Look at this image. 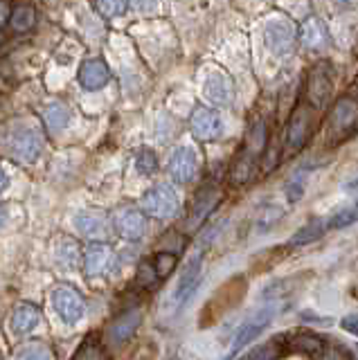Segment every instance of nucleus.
<instances>
[{
	"instance_id": "nucleus-1",
	"label": "nucleus",
	"mask_w": 358,
	"mask_h": 360,
	"mask_svg": "<svg viewBox=\"0 0 358 360\" xmlns=\"http://www.w3.org/2000/svg\"><path fill=\"white\" fill-rule=\"evenodd\" d=\"M0 149L16 162L34 165L41 155L43 140L41 135L30 127H14L7 131H0Z\"/></svg>"
},
{
	"instance_id": "nucleus-2",
	"label": "nucleus",
	"mask_w": 358,
	"mask_h": 360,
	"mask_svg": "<svg viewBox=\"0 0 358 360\" xmlns=\"http://www.w3.org/2000/svg\"><path fill=\"white\" fill-rule=\"evenodd\" d=\"M264 41L268 45V50H271L275 56L286 59V56H290L295 52L298 30L286 16H277V18H271L264 25Z\"/></svg>"
},
{
	"instance_id": "nucleus-3",
	"label": "nucleus",
	"mask_w": 358,
	"mask_h": 360,
	"mask_svg": "<svg viewBox=\"0 0 358 360\" xmlns=\"http://www.w3.org/2000/svg\"><path fill=\"white\" fill-rule=\"evenodd\" d=\"M142 212L149 214L151 219H174L181 210V200L172 185H155L149 191H144L140 200Z\"/></svg>"
},
{
	"instance_id": "nucleus-4",
	"label": "nucleus",
	"mask_w": 358,
	"mask_h": 360,
	"mask_svg": "<svg viewBox=\"0 0 358 360\" xmlns=\"http://www.w3.org/2000/svg\"><path fill=\"white\" fill-rule=\"evenodd\" d=\"M331 88H333V77H331L329 65L320 63L316 68H311L307 84H305V104H309L313 110H320L327 104Z\"/></svg>"
},
{
	"instance_id": "nucleus-5",
	"label": "nucleus",
	"mask_w": 358,
	"mask_h": 360,
	"mask_svg": "<svg viewBox=\"0 0 358 360\" xmlns=\"http://www.w3.org/2000/svg\"><path fill=\"white\" fill-rule=\"evenodd\" d=\"M277 313H279V304H268V307H264L262 311H257V313L252 315V318L245 320V322L239 326L237 335H234L230 352H232V354H239L243 347H248L257 335H262V331L266 329L268 324L273 322V318H275Z\"/></svg>"
},
{
	"instance_id": "nucleus-6",
	"label": "nucleus",
	"mask_w": 358,
	"mask_h": 360,
	"mask_svg": "<svg viewBox=\"0 0 358 360\" xmlns=\"http://www.w3.org/2000/svg\"><path fill=\"white\" fill-rule=\"evenodd\" d=\"M200 277H203V250L192 255V259H189L185 270H183L181 279H178V284L174 288V295H172V302H174L176 309L185 307V304L192 300V295L200 284Z\"/></svg>"
},
{
	"instance_id": "nucleus-7",
	"label": "nucleus",
	"mask_w": 358,
	"mask_h": 360,
	"mask_svg": "<svg viewBox=\"0 0 358 360\" xmlns=\"http://www.w3.org/2000/svg\"><path fill=\"white\" fill-rule=\"evenodd\" d=\"M52 307L57 311L59 318L70 326L82 322V318L86 315L84 297L79 295V290H75L70 286H59L52 290Z\"/></svg>"
},
{
	"instance_id": "nucleus-8",
	"label": "nucleus",
	"mask_w": 358,
	"mask_h": 360,
	"mask_svg": "<svg viewBox=\"0 0 358 360\" xmlns=\"http://www.w3.org/2000/svg\"><path fill=\"white\" fill-rule=\"evenodd\" d=\"M313 124H316V110L302 101L288 122V131H286V149L288 151H298L307 144V140L313 133Z\"/></svg>"
},
{
	"instance_id": "nucleus-9",
	"label": "nucleus",
	"mask_w": 358,
	"mask_h": 360,
	"mask_svg": "<svg viewBox=\"0 0 358 360\" xmlns=\"http://www.w3.org/2000/svg\"><path fill=\"white\" fill-rule=\"evenodd\" d=\"M189 131L200 142H215L223 135V120L215 108L198 106L189 117Z\"/></svg>"
},
{
	"instance_id": "nucleus-10",
	"label": "nucleus",
	"mask_w": 358,
	"mask_h": 360,
	"mask_svg": "<svg viewBox=\"0 0 358 360\" xmlns=\"http://www.w3.org/2000/svg\"><path fill=\"white\" fill-rule=\"evenodd\" d=\"M113 225H115V232L122 236L124 241H142L144 234H147V217L136 210V207H122L115 212L113 217Z\"/></svg>"
},
{
	"instance_id": "nucleus-11",
	"label": "nucleus",
	"mask_w": 358,
	"mask_h": 360,
	"mask_svg": "<svg viewBox=\"0 0 358 360\" xmlns=\"http://www.w3.org/2000/svg\"><path fill=\"white\" fill-rule=\"evenodd\" d=\"M113 268H115V252L110 245H106L102 241H95L86 248V252H84L86 277H104Z\"/></svg>"
},
{
	"instance_id": "nucleus-12",
	"label": "nucleus",
	"mask_w": 358,
	"mask_h": 360,
	"mask_svg": "<svg viewBox=\"0 0 358 360\" xmlns=\"http://www.w3.org/2000/svg\"><path fill=\"white\" fill-rule=\"evenodd\" d=\"M170 176L178 185H189L198 176V155L192 146H178L170 158Z\"/></svg>"
},
{
	"instance_id": "nucleus-13",
	"label": "nucleus",
	"mask_w": 358,
	"mask_h": 360,
	"mask_svg": "<svg viewBox=\"0 0 358 360\" xmlns=\"http://www.w3.org/2000/svg\"><path fill=\"white\" fill-rule=\"evenodd\" d=\"M203 97L212 106L228 108L234 104V84L226 72H210L203 82Z\"/></svg>"
},
{
	"instance_id": "nucleus-14",
	"label": "nucleus",
	"mask_w": 358,
	"mask_h": 360,
	"mask_svg": "<svg viewBox=\"0 0 358 360\" xmlns=\"http://www.w3.org/2000/svg\"><path fill=\"white\" fill-rule=\"evenodd\" d=\"M298 41L305 45L307 50H324L327 45L331 43V37H329V30L327 25L318 18V16H309L302 20V25L298 30Z\"/></svg>"
},
{
	"instance_id": "nucleus-15",
	"label": "nucleus",
	"mask_w": 358,
	"mask_h": 360,
	"mask_svg": "<svg viewBox=\"0 0 358 360\" xmlns=\"http://www.w3.org/2000/svg\"><path fill=\"white\" fill-rule=\"evenodd\" d=\"M219 191L215 185H207L198 191V194L194 196V202H192V210H189V219H187V230H196L200 228V225L205 223V219L212 214V210L217 207L219 202Z\"/></svg>"
},
{
	"instance_id": "nucleus-16",
	"label": "nucleus",
	"mask_w": 358,
	"mask_h": 360,
	"mask_svg": "<svg viewBox=\"0 0 358 360\" xmlns=\"http://www.w3.org/2000/svg\"><path fill=\"white\" fill-rule=\"evenodd\" d=\"M75 230L79 232L86 239H104L108 232V221L104 212L95 210H82L75 214Z\"/></svg>"
},
{
	"instance_id": "nucleus-17",
	"label": "nucleus",
	"mask_w": 358,
	"mask_h": 360,
	"mask_svg": "<svg viewBox=\"0 0 358 360\" xmlns=\"http://www.w3.org/2000/svg\"><path fill=\"white\" fill-rule=\"evenodd\" d=\"M142 322V313L138 309H131L127 313H122L120 318H115L108 326V340L113 347H120L124 345L129 338L136 333V329Z\"/></svg>"
},
{
	"instance_id": "nucleus-18",
	"label": "nucleus",
	"mask_w": 358,
	"mask_h": 360,
	"mask_svg": "<svg viewBox=\"0 0 358 360\" xmlns=\"http://www.w3.org/2000/svg\"><path fill=\"white\" fill-rule=\"evenodd\" d=\"M79 84L86 90H99L110 82V70L102 59H88L79 68Z\"/></svg>"
},
{
	"instance_id": "nucleus-19",
	"label": "nucleus",
	"mask_w": 358,
	"mask_h": 360,
	"mask_svg": "<svg viewBox=\"0 0 358 360\" xmlns=\"http://www.w3.org/2000/svg\"><path fill=\"white\" fill-rule=\"evenodd\" d=\"M358 127V104L354 99H340L333 108L331 115V129L333 133H352Z\"/></svg>"
},
{
	"instance_id": "nucleus-20",
	"label": "nucleus",
	"mask_w": 358,
	"mask_h": 360,
	"mask_svg": "<svg viewBox=\"0 0 358 360\" xmlns=\"http://www.w3.org/2000/svg\"><path fill=\"white\" fill-rule=\"evenodd\" d=\"M39 320H41V311H39L37 304L23 302V304H18V307L14 309L12 320H9V326H12L14 335H25L32 329H37Z\"/></svg>"
},
{
	"instance_id": "nucleus-21",
	"label": "nucleus",
	"mask_w": 358,
	"mask_h": 360,
	"mask_svg": "<svg viewBox=\"0 0 358 360\" xmlns=\"http://www.w3.org/2000/svg\"><path fill=\"white\" fill-rule=\"evenodd\" d=\"M286 347H288L286 335H275V338H271V340L252 347L250 352H245L239 360H277V358H282Z\"/></svg>"
},
{
	"instance_id": "nucleus-22",
	"label": "nucleus",
	"mask_w": 358,
	"mask_h": 360,
	"mask_svg": "<svg viewBox=\"0 0 358 360\" xmlns=\"http://www.w3.org/2000/svg\"><path fill=\"white\" fill-rule=\"evenodd\" d=\"M327 342L329 340H324L322 335H316V333H298L293 338V342H290L288 347H293L295 352H302V354H307L311 356L313 360H322L324 352H327Z\"/></svg>"
},
{
	"instance_id": "nucleus-23",
	"label": "nucleus",
	"mask_w": 358,
	"mask_h": 360,
	"mask_svg": "<svg viewBox=\"0 0 358 360\" xmlns=\"http://www.w3.org/2000/svg\"><path fill=\"white\" fill-rule=\"evenodd\" d=\"M329 230V219H311L309 223H305L302 228L290 236V245H309L313 241H318L324 236V232Z\"/></svg>"
},
{
	"instance_id": "nucleus-24",
	"label": "nucleus",
	"mask_w": 358,
	"mask_h": 360,
	"mask_svg": "<svg viewBox=\"0 0 358 360\" xmlns=\"http://www.w3.org/2000/svg\"><path fill=\"white\" fill-rule=\"evenodd\" d=\"M43 122L50 131H61L70 124V108L63 101H52L43 110Z\"/></svg>"
},
{
	"instance_id": "nucleus-25",
	"label": "nucleus",
	"mask_w": 358,
	"mask_h": 360,
	"mask_svg": "<svg viewBox=\"0 0 358 360\" xmlns=\"http://www.w3.org/2000/svg\"><path fill=\"white\" fill-rule=\"evenodd\" d=\"M54 259L63 268H75L79 262V245L70 236H59L57 243H54Z\"/></svg>"
},
{
	"instance_id": "nucleus-26",
	"label": "nucleus",
	"mask_w": 358,
	"mask_h": 360,
	"mask_svg": "<svg viewBox=\"0 0 358 360\" xmlns=\"http://www.w3.org/2000/svg\"><path fill=\"white\" fill-rule=\"evenodd\" d=\"M9 25L14 32H30L37 25V9L32 5H16L9 14Z\"/></svg>"
},
{
	"instance_id": "nucleus-27",
	"label": "nucleus",
	"mask_w": 358,
	"mask_h": 360,
	"mask_svg": "<svg viewBox=\"0 0 358 360\" xmlns=\"http://www.w3.org/2000/svg\"><path fill=\"white\" fill-rule=\"evenodd\" d=\"M305 189H307V169H298V172L286 180L284 196L290 205H295V202L305 196Z\"/></svg>"
},
{
	"instance_id": "nucleus-28",
	"label": "nucleus",
	"mask_w": 358,
	"mask_h": 360,
	"mask_svg": "<svg viewBox=\"0 0 358 360\" xmlns=\"http://www.w3.org/2000/svg\"><path fill=\"white\" fill-rule=\"evenodd\" d=\"M12 360H52V352L43 342H27L18 349Z\"/></svg>"
},
{
	"instance_id": "nucleus-29",
	"label": "nucleus",
	"mask_w": 358,
	"mask_h": 360,
	"mask_svg": "<svg viewBox=\"0 0 358 360\" xmlns=\"http://www.w3.org/2000/svg\"><path fill=\"white\" fill-rule=\"evenodd\" d=\"M72 360H108L104 347L99 345L95 338H86V340L82 342V347L77 349V354L72 356Z\"/></svg>"
},
{
	"instance_id": "nucleus-30",
	"label": "nucleus",
	"mask_w": 358,
	"mask_h": 360,
	"mask_svg": "<svg viewBox=\"0 0 358 360\" xmlns=\"http://www.w3.org/2000/svg\"><path fill=\"white\" fill-rule=\"evenodd\" d=\"M352 223H358V200L335 212L333 217L329 219V228L343 230V228H347V225H352Z\"/></svg>"
},
{
	"instance_id": "nucleus-31",
	"label": "nucleus",
	"mask_w": 358,
	"mask_h": 360,
	"mask_svg": "<svg viewBox=\"0 0 358 360\" xmlns=\"http://www.w3.org/2000/svg\"><path fill=\"white\" fill-rule=\"evenodd\" d=\"M151 264L155 268V275H158V279H165V277H170L174 273L178 259H176L174 252H158L151 259Z\"/></svg>"
},
{
	"instance_id": "nucleus-32",
	"label": "nucleus",
	"mask_w": 358,
	"mask_h": 360,
	"mask_svg": "<svg viewBox=\"0 0 358 360\" xmlns=\"http://www.w3.org/2000/svg\"><path fill=\"white\" fill-rule=\"evenodd\" d=\"M93 3L104 18H117L129 7V0H93Z\"/></svg>"
},
{
	"instance_id": "nucleus-33",
	"label": "nucleus",
	"mask_w": 358,
	"mask_h": 360,
	"mask_svg": "<svg viewBox=\"0 0 358 360\" xmlns=\"http://www.w3.org/2000/svg\"><path fill=\"white\" fill-rule=\"evenodd\" d=\"M279 217H282V210L277 205H266L257 217V232H268L279 221Z\"/></svg>"
},
{
	"instance_id": "nucleus-34",
	"label": "nucleus",
	"mask_w": 358,
	"mask_h": 360,
	"mask_svg": "<svg viewBox=\"0 0 358 360\" xmlns=\"http://www.w3.org/2000/svg\"><path fill=\"white\" fill-rule=\"evenodd\" d=\"M136 167L142 176H151V174H155V169H158V158H155L153 151L142 149L136 158Z\"/></svg>"
},
{
	"instance_id": "nucleus-35",
	"label": "nucleus",
	"mask_w": 358,
	"mask_h": 360,
	"mask_svg": "<svg viewBox=\"0 0 358 360\" xmlns=\"http://www.w3.org/2000/svg\"><path fill=\"white\" fill-rule=\"evenodd\" d=\"M155 281H158V275H155V268L151 262H142L138 268V284L144 288H151Z\"/></svg>"
},
{
	"instance_id": "nucleus-36",
	"label": "nucleus",
	"mask_w": 358,
	"mask_h": 360,
	"mask_svg": "<svg viewBox=\"0 0 358 360\" xmlns=\"http://www.w3.org/2000/svg\"><path fill=\"white\" fill-rule=\"evenodd\" d=\"M131 5L136 7L140 14H155L162 7V0H131Z\"/></svg>"
},
{
	"instance_id": "nucleus-37",
	"label": "nucleus",
	"mask_w": 358,
	"mask_h": 360,
	"mask_svg": "<svg viewBox=\"0 0 358 360\" xmlns=\"http://www.w3.org/2000/svg\"><path fill=\"white\" fill-rule=\"evenodd\" d=\"M343 329L347 331V333H352V335H358V315H347V318H343Z\"/></svg>"
},
{
	"instance_id": "nucleus-38",
	"label": "nucleus",
	"mask_w": 358,
	"mask_h": 360,
	"mask_svg": "<svg viewBox=\"0 0 358 360\" xmlns=\"http://www.w3.org/2000/svg\"><path fill=\"white\" fill-rule=\"evenodd\" d=\"M300 318H302V320H307V322H313V324H331L329 318H320V315H313V313H309V311L302 313Z\"/></svg>"
},
{
	"instance_id": "nucleus-39",
	"label": "nucleus",
	"mask_w": 358,
	"mask_h": 360,
	"mask_svg": "<svg viewBox=\"0 0 358 360\" xmlns=\"http://www.w3.org/2000/svg\"><path fill=\"white\" fill-rule=\"evenodd\" d=\"M7 185H9V176L5 174V169L0 167V194H3V191L7 189Z\"/></svg>"
},
{
	"instance_id": "nucleus-40",
	"label": "nucleus",
	"mask_w": 358,
	"mask_h": 360,
	"mask_svg": "<svg viewBox=\"0 0 358 360\" xmlns=\"http://www.w3.org/2000/svg\"><path fill=\"white\" fill-rule=\"evenodd\" d=\"M5 221H7V210H5V205H0V228L5 225Z\"/></svg>"
},
{
	"instance_id": "nucleus-41",
	"label": "nucleus",
	"mask_w": 358,
	"mask_h": 360,
	"mask_svg": "<svg viewBox=\"0 0 358 360\" xmlns=\"http://www.w3.org/2000/svg\"><path fill=\"white\" fill-rule=\"evenodd\" d=\"M347 189H358V178H356V180H352V183L347 185Z\"/></svg>"
},
{
	"instance_id": "nucleus-42",
	"label": "nucleus",
	"mask_w": 358,
	"mask_h": 360,
	"mask_svg": "<svg viewBox=\"0 0 358 360\" xmlns=\"http://www.w3.org/2000/svg\"><path fill=\"white\" fill-rule=\"evenodd\" d=\"M3 41H5V34H3V32H0V43H3Z\"/></svg>"
},
{
	"instance_id": "nucleus-43",
	"label": "nucleus",
	"mask_w": 358,
	"mask_h": 360,
	"mask_svg": "<svg viewBox=\"0 0 358 360\" xmlns=\"http://www.w3.org/2000/svg\"><path fill=\"white\" fill-rule=\"evenodd\" d=\"M354 352H356V356H358V345H354Z\"/></svg>"
}]
</instances>
